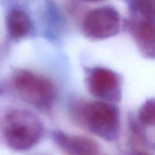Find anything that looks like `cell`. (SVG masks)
I'll return each instance as SVG.
<instances>
[{
	"instance_id": "cell-2",
	"label": "cell",
	"mask_w": 155,
	"mask_h": 155,
	"mask_svg": "<svg viewBox=\"0 0 155 155\" xmlns=\"http://www.w3.org/2000/svg\"><path fill=\"white\" fill-rule=\"evenodd\" d=\"M2 133L6 144L14 151H24L36 145L43 134V124L33 112L15 109L5 115Z\"/></svg>"
},
{
	"instance_id": "cell-1",
	"label": "cell",
	"mask_w": 155,
	"mask_h": 155,
	"mask_svg": "<svg viewBox=\"0 0 155 155\" xmlns=\"http://www.w3.org/2000/svg\"><path fill=\"white\" fill-rule=\"evenodd\" d=\"M74 119L83 128L106 141H115L120 132L117 107L107 101H78L72 108Z\"/></svg>"
},
{
	"instance_id": "cell-10",
	"label": "cell",
	"mask_w": 155,
	"mask_h": 155,
	"mask_svg": "<svg viewBox=\"0 0 155 155\" xmlns=\"http://www.w3.org/2000/svg\"><path fill=\"white\" fill-rule=\"evenodd\" d=\"M84 1H87V2H98V1H101V0H84Z\"/></svg>"
},
{
	"instance_id": "cell-3",
	"label": "cell",
	"mask_w": 155,
	"mask_h": 155,
	"mask_svg": "<svg viewBox=\"0 0 155 155\" xmlns=\"http://www.w3.org/2000/svg\"><path fill=\"white\" fill-rule=\"evenodd\" d=\"M18 95L39 110L48 111L57 98V90L51 80L30 71H18L12 79Z\"/></svg>"
},
{
	"instance_id": "cell-6",
	"label": "cell",
	"mask_w": 155,
	"mask_h": 155,
	"mask_svg": "<svg viewBox=\"0 0 155 155\" xmlns=\"http://www.w3.org/2000/svg\"><path fill=\"white\" fill-rule=\"evenodd\" d=\"M54 142L65 155H98L100 146L92 139L82 136H70L61 130L52 133Z\"/></svg>"
},
{
	"instance_id": "cell-4",
	"label": "cell",
	"mask_w": 155,
	"mask_h": 155,
	"mask_svg": "<svg viewBox=\"0 0 155 155\" xmlns=\"http://www.w3.org/2000/svg\"><path fill=\"white\" fill-rule=\"evenodd\" d=\"M120 25L117 10L111 6H103L86 14L83 21V30L89 39H104L116 36Z\"/></svg>"
},
{
	"instance_id": "cell-5",
	"label": "cell",
	"mask_w": 155,
	"mask_h": 155,
	"mask_svg": "<svg viewBox=\"0 0 155 155\" xmlns=\"http://www.w3.org/2000/svg\"><path fill=\"white\" fill-rule=\"evenodd\" d=\"M87 86L93 96L104 101H118L121 97V82L119 75L104 68H95L88 72Z\"/></svg>"
},
{
	"instance_id": "cell-9",
	"label": "cell",
	"mask_w": 155,
	"mask_h": 155,
	"mask_svg": "<svg viewBox=\"0 0 155 155\" xmlns=\"http://www.w3.org/2000/svg\"><path fill=\"white\" fill-rule=\"evenodd\" d=\"M139 123L142 125L153 126L155 123V101L154 98L145 101L141 107L138 116Z\"/></svg>"
},
{
	"instance_id": "cell-8",
	"label": "cell",
	"mask_w": 155,
	"mask_h": 155,
	"mask_svg": "<svg viewBox=\"0 0 155 155\" xmlns=\"http://www.w3.org/2000/svg\"><path fill=\"white\" fill-rule=\"evenodd\" d=\"M31 28L30 18L24 11L15 8L9 12L7 17V30L12 39L18 40L25 37Z\"/></svg>"
},
{
	"instance_id": "cell-7",
	"label": "cell",
	"mask_w": 155,
	"mask_h": 155,
	"mask_svg": "<svg viewBox=\"0 0 155 155\" xmlns=\"http://www.w3.org/2000/svg\"><path fill=\"white\" fill-rule=\"evenodd\" d=\"M129 29L142 52L153 58L155 54L154 21L137 16L130 21Z\"/></svg>"
}]
</instances>
